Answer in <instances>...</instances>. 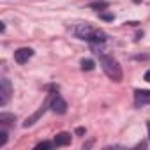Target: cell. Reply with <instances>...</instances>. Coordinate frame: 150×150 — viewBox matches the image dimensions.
I'll return each mask as SVG.
<instances>
[{
  "instance_id": "1",
  "label": "cell",
  "mask_w": 150,
  "mask_h": 150,
  "mask_svg": "<svg viewBox=\"0 0 150 150\" xmlns=\"http://www.w3.org/2000/svg\"><path fill=\"white\" fill-rule=\"evenodd\" d=\"M99 57H101V67L108 74V78H111L113 81H122V69L118 62L110 55H99Z\"/></svg>"
},
{
  "instance_id": "2",
  "label": "cell",
  "mask_w": 150,
  "mask_h": 150,
  "mask_svg": "<svg viewBox=\"0 0 150 150\" xmlns=\"http://www.w3.org/2000/svg\"><path fill=\"white\" fill-rule=\"evenodd\" d=\"M50 108L53 113H58V115H64L67 111V103L58 96V94H53L50 97Z\"/></svg>"
},
{
  "instance_id": "3",
  "label": "cell",
  "mask_w": 150,
  "mask_h": 150,
  "mask_svg": "<svg viewBox=\"0 0 150 150\" xmlns=\"http://www.w3.org/2000/svg\"><path fill=\"white\" fill-rule=\"evenodd\" d=\"M11 94H13V90H11L9 80L2 78V80H0V106H6V104H7Z\"/></svg>"
},
{
  "instance_id": "4",
  "label": "cell",
  "mask_w": 150,
  "mask_h": 150,
  "mask_svg": "<svg viewBox=\"0 0 150 150\" xmlns=\"http://www.w3.org/2000/svg\"><path fill=\"white\" fill-rule=\"evenodd\" d=\"M32 55H34L32 48H20V50L14 51V60L18 64H25V62H28L32 58Z\"/></svg>"
},
{
  "instance_id": "5",
  "label": "cell",
  "mask_w": 150,
  "mask_h": 150,
  "mask_svg": "<svg viewBox=\"0 0 150 150\" xmlns=\"http://www.w3.org/2000/svg\"><path fill=\"white\" fill-rule=\"evenodd\" d=\"M46 108H50V99H48V101H46V103H44V104H42V106H41V108L34 113V115H32V117H28V118L23 122V127H30V125H32V124H34V122H35V120H37V118L44 113V111H46Z\"/></svg>"
},
{
  "instance_id": "6",
  "label": "cell",
  "mask_w": 150,
  "mask_h": 150,
  "mask_svg": "<svg viewBox=\"0 0 150 150\" xmlns=\"http://www.w3.org/2000/svg\"><path fill=\"white\" fill-rule=\"evenodd\" d=\"M134 101L136 104H150V90H136L134 92Z\"/></svg>"
},
{
  "instance_id": "7",
  "label": "cell",
  "mask_w": 150,
  "mask_h": 150,
  "mask_svg": "<svg viewBox=\"0 0 150 150\" xmlns=\"http://www.w3.org/2000/svg\"><path fill=\"white\" fill-rule=\"evenodd\" d=\"M53 143H55L57 146H65V145L71 143V134H69V132H58V134L55 136Z\"/></svg>"
},
{
  "instance_id": "8",
  "label": "cell",
  "mask_w": 150,
  "mask_h": 150,
  "mask_svg": "<svg viewBox=\"0 0 150 150\" xmlns=\"http://www.w3.org/2000/svg\"><path fill=\"white\" fill-rule=\"evenodd\" d=\"M16 118H14V115H11V113H0V124L2 125H7V124H13Z\"/></svg>"
},
{
  "instance_id": "9",
  "label": "cell",
  "mask_w": 150,
  "mask_h": 150,
  "mask_svg": "<svg viewBox=\"0 0 150 150\" xmlns=\"http://www.w3.org/2000/svg\"><path fill=\"white\" fill-rule=\"evenodd\" d=\"M94 67H96L94 60H90V58H83V60H81V69H83V71H92Z\"/></svg>"
},
{
  "instance_id": "10",
  "label": "cell",
  "mask_w": 150,
  "mask_h": 150,
  "mask_svg": "<svg viewBox=\"0 0 150 150\" xmlns=\"http://www.w3.org/2000/svg\"><path fill=\"white\" fill-rule=\"evenodd\" d=\"M53 145H55V143L42 141V143H37V145H35V150H42V148H44V150H48V148H53Z\"/></svg>"
},
{
  "instance_id": "11",
  "label": "cell",
  "mask_w": 150,
  "mask_h": 150,
  "mask_svg": "<svg viewBox=\"0 0 150 150\" xmlns=\"http://www.w3.org/2000/svg\"><path fill=\"white\" fill-rule=\"evenodd\" d=\"M99 16H101L103 20H106V21H113V20H115V14H113V13H99Z\"/></svg>"
},
{
  "instance_id": "12",
  "label": "cell",
  "mask_w": 150,
  "mask_h": 150,
  "mask_svg": "<svg viewBox=\"0 0 150 150\" xmlns=\"http://www.w3.org/2000/svg\"><path fill=\"white\" fill-rule=\"evenodd\" d=\"M7 141V132L6 131H0V146H4Z\"/></svg>"
},
{
  "instance_id": "13",
  "label": "cell",
  "mask_w": 150,
  "mask_h": 150,
  "mask_svg": "<svg viewBox=\"0 0 150 150\" xmlns=\"http://www.w3.org/2000/svg\"><path fill=\"white\" fill-rule=\"evenodd\" d=\"M106 6H108L106 2H96V4H92V7H94V9H97V11H103Z\"/></svg>"
},
{
  "instance_id": "14",
  "label": "cell",
  "mask_w": 150,
  "mask_h": 150,
  "mask_svg": "<svg viewBox=\"0 0 150 150\" xmlns=\"http://www.w3.org/2000/svg\"><path fill=\"white\" fill-rule=\"evenodd\" d=\"M143 80H145V81H148V83H150V69H148V71H146V72H145V76H143Z\"/></svg>"
},
{
  "instance_id": "15",
  "label": "cell",
  "mask_w": 150,
  "mask_h": 150,
  "mask_svg": "<svg viewBox=\"0 0 150 150\" xmlns=\"http://www.w3.org/2000/svg\"><path fill=\"white\" fill-rule=\"evenodd\" d=\"M76 134H85V129H83V127H78V129H76Z\"/></svg>"
},
{
  "instance_id": "16",
  "label": "cell",
  "mask_w": 150,
  "mask_h": 150,
  "mask_svg": "<svg viewBox=\"0 0 150 150\" xmlns=\"http://www.w3.org/2000/svg\"><path fill=\"white\" fill-rule=\"evenodd\" d=\"M146 129H148V139H150V122H146Z\"/></svg>"
},
{
  "instance_id": "17",
  "label": "cell",
  "mask_w": 150,
  "mask_h": 150,
  "mask_svg": "<svg viewBox=\"0 0 150 150\" xmlns=\"http://www.w3.org/2000/svg\"><path fill=\"white\" fill-rule=\"evenodd\" d=\"M134 2H141V0H134Z\"/></svg>"
}]
</instances>
